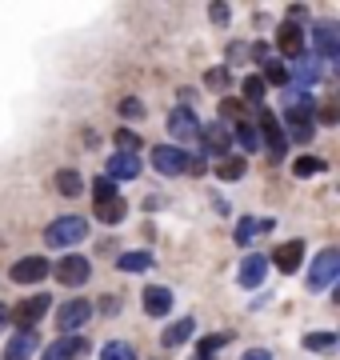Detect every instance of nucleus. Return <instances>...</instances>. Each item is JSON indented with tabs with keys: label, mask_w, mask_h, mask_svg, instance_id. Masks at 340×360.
I'll list each match as a JSON object with an SVG mask.
<instances>
[{
	"label": "nucleus",
	"mask_w": 340,
	"mask_h": 360,
	"mask_svg": "<svg viewBox=\"0 0 340 360\" xmlns=\"http://www.w3.org/2000/svg\"><path fill=\"white\" fill-rule=\"evenodd\" d=\"M292 92H296V96H292V101H288V108H285V124H288L285 136H292V141L308 144V141H313V132H316L313 96H304V89H292Z\"/></svg>",
	"instance_id": "1"
},
{
	"label": "nucleus",
	"mask_w": 340,
	"mask_h": 360,
	"mask_svg": "<svg viewBox=\"0 0 340 360\" xmlns=\"http://www.w3.org/2000/svg\"><path fill=\"white\" fill-rule=\"evenodd\" d=\"M89 236V220L84 217H60L53 220L48 229H44V245L48 248H68V245H77V240H84Z\"/></svg>",
	"instance_id": "2"
},
{
	"label": "nucleus",
	"mask_w": 340,
	"mask_h": 360,
	"mask_svg": "<svg viewBox=\"0 0 340 360\" xmlns=\"http://www.w3.org/2000/svg\"><path fill=\"white\" fill-rule=\"evenodd\" d=\"M336 276H340V252L336 248L316 252V260L308 264V292H325L328 284H336Z\"/></svg>",
	"instance_id": "3"
},
{
	"label": "nucleus",
	"mask_w": 340,
	"mask_h": 360,
	"mask_svg": "<svg viewBox=\"0 0 340 360\" xmlns=\"http://www.w3.org/2000/svg\"><path fill=\"white\" fill-rule=\"evenodd\" d=\"M48 312H53V300H48L44 292H37V296H25V300L16 304V312H8V321H16L20 333H28V328H37Z\"/></svg>",
	"instance_id": "4"
},
{
	"label": "nucleus",
	"mask_w": 340,
	"mask_h": 360,
	"mask_svg": "<svg viewBox=\"0 0 340 360\" xmlns=\"http://www.w3.org/2000/svg\"><path fill=\"white\" fill-rule=\"evenodd\" d=\"M152 168L164 172V176H181V172H188V153L181 144H157L152 148Z\"/></svg>",
	"instance_id": "5"
},
{
	"label": "nucleus",
	"mask_w": 340,
	"mask_h": 360,
	"mask_svg": "<svg viewBox=\"0 0 340 360\" xmlns=\"http://www.w3.org/2000/svg\"><path fill=\"white\" fill-rule=\"evenodd\" d=\"M92 276V264L84 257H77V252H68V257L56 260V281L68 284V288H80V284H89Z\"/></svg>",
	"instance_id": "6"
},
{
	"label": "nucleus",
	"mask_w": 340,
	"mask_h": 360,
	"mask_svg": "<svg viewBox=\"0 0 340 360\" xmlns=\"http://www.w3.org/2000/svg\"><path fill=\"white\" fill-rule=\"evenodd\" d=\"M92 316V304L84 300V296H77V300H68V304H60V312H56V324H60V333L72 336L77 328H84Z\"/></svg>",
	"instance_id": "7"
},
{
	"label": "nucleus",
	"mask_w": 340,
	"mask_h": 360,
	"mask_svg": "<svg viewBox=\"0 0 340 360\" xmlns=\"http://www.w3.org/2000/svg\"><path fill=\"white\" fill-rule=\"evenodd\" d=\"M256 136H264L268 153H273V160H285L288 136H285V129H280V120H276L273 112H264V108H261V132H256Z\"/></svg>",
	"instance_id": "8"
},
{
	"label": "nucleus",
	"mask_w": 340,
	"mask_h": 360,
	"mask_svg": "<svg viewBox=\"0 0 340 360\" xmlns=\"http://www.w3.org/2000/svg\"><path fill=\"white\" fill-rule=\"evenodd\" d=\"M48 269H53V264H48L44 257H20L13 269H8V276H13L16 284H40L44 276H48Z\"/></svg>",
	"instance_id": "9"
},
{
	"label": "nucleus",
	"mask_w": 340,
	"mask_h": 360,
	"mask_svg": "<svg viewBox=\"0 0 340 360\" xmlns=\"http://www.w3.org/2000/svg\"><path fill=\"white\" fill-rule=\"evenodd\" d=\"M169 132L176 136V141H197V132H200V120L192 116V108L188 104H181V108H172L169 112Z\"/></svg>",
	"instance_id": "10"
},
{
	"label": "nucleus",
	"mask_w": 340,
	"mask_h": 360,
	"mask_svg": "<svg viewBox=\"0 0 340 360\" xmlns=\"http://www.w3.org/2000/svg\"><path fill=\"white\" fill-rule=\"evenodd\" d=\"M313 44L325 60H336L340 56V28L332 25V20H320V25L313 28Z\"/></svg>",
	"instance_id": "11"
},
{
	"label": "nucleus",
	"mask_w": 340,
	"mask_h": 360,
	"mask_svg": "<svg viewBox=\"0 0 340 360\" xmlns=\"http://www.w3.org/2000/svg\"><path fill=\"white\" fill-rule=\"evenodd\" d=\"M200 144H204V153L209 156H228V144H233V136H228V129L224 124H200Z\"/></svg>",
	"instance_id": "12"
},
{
	"label": "nucleus",
	"mask_w": 340,
	"mask_h": 360,
	"mask_svg": "<svg viewBox=\"0 0 340 360\" xmlns=\"http://www.w3.org/2000/svg\"><path fill=\"white\" fill-rule=\"evenodd\" d=\"M276 49L285 52V56H292V60H296V56H304V28L292 25V20H288V25H280V28H276Z\"/></svg>",
	"instance_id": "13"
},
{
	"label": "nucleus",
	"mask_w": 340,
	"mask_h": 360,
	"mask_svg": "<svg viewBox=\"0 0 340 360\" xmlns=\"http://www.w3.org/2000/svg\"><path fill=\"white\" fill-rule=\"evenodd\" d=\"M89 352V340L84 336H65V340H56V345L44 348V360H80Z\"/></svg>",
	"instance_id": "14"
},
{
	"label": "nucleus",
	"mask_w": 340,
	"mask_h": 360,
	"mask_svg": "<svg viewBox=\"0 0 340 360\" xmlns=\"http://www.w3.org/2000/svg\"><path fill=\"white\" fill-rule=\"evenodd\" d=\"M132 176H140V156H132V153L108 156V180H112V184H117V180H132Z\"/></svg>",
	"instance_id": "15"
},
{
	"label": "nucleus",
	"mask_w": 340,
	"mask_h": 360,
	"mask_svg": "<svg viewBox=\"0 0 340 360\" xmlns=\"http://www.w3.org/2000/svg\"><path fill=\"white\" fill-rule=\"evenodd\" d=\"M144 312H148V316H169L172 312V292L164 284H148V288H144Z\"/></svg>",
	"instance_id": "16"
},
{
	"label": "nucleus",
	"mask_w": 340,
	"mask_h": 360,
	"mask_svg": "<svg viewBox=\"0 0 340 360\" xmlns=\"http://www.w3.org/2000/svg\"><path fill=\"white\" fill-rule=\"evenodd\" d=\"M301 260H304V240H288V245H280V248L273 252V264L285 272V276L301 269Z\"/></svg>",
	"instance_id": "17"
},
{
	"label": "nucleus",
	"mask_w": 340,
	"mask_h": 360,
	"mask_svg": "<svg viewBox=\"0 0 340 360\" xmlns=\"http://www.w3.org/2000/svg\"><path fill=\"white\" fill-rule=\"evenodd\" d=\"M40 348L37 340V328H28V333H16L13 340H8V348H4V360H32V352Z\"/></svg>",
	"instance_id": "18"
},
{
	"label": "nucleus",
	"mask_w": 340,
	"mask_h": 360,
	"mask_svg": "<svg viewBox=\"0 0 340 360\" xmlns=\"http://www.w3.org/2000/svg\"><path fill=\"white\" fill-rule=\"evenodd\" d=\"M264 272H268V260H264L261 252H252V257H244V264H240V284H244V288H261Z\"/></svg>",
	"instance_id": "19"
},
{
	"label": "nucleus",
	"mask_w": 340,
	"mask_h": 360,
	"mask_svg": "<svg viewBox=\"0 0 340 360\" xmlns=\"http://www.w3.org/2000/svg\"><path fill=\"white\" fill-rule=\"evenodd\" d=\"M273 224L276 220L273 217H249V220H240V224H236V245H249L252 236H261V232H273Z\"/></svg>",
	"instance_id": "20"
},
{
	"label": "nucleus",
	"mask_w": 340,
	"mask_h": 360,
	"mask_svg": "<svg viewBox=\"0 0 340 360\" xmlns=\"http://www.w3.org/2000/svg\"><path fill=\"white\" fill-rule=\"evenodd\" d=\"M192 328H197V321H192V316H181L176 324H169V328H164V336H160V340H164V348H176V345H184V340L192 336Z\"/></svg>",
	"instance_id": "21"
},
{
	"label": "nucleus",
	"mask_w": 340,
	"mask_h": 360,
	"mask_svg": "<svg viewBox=\"0 0 340 360\" xmlns=\"http://www.w3.org/2000/svg\"><path fill=\"white\" fill-rule=\"evenodd\" d=\"M129 217V200L117 196V200H105V205H96V220H105V224H120V220Z\"/></svg>",
	"instance_id": "22"
},
{
	"label": "nucleus",
	"mask_w": 340,
	"mask_h": 360,
	"mask_svg": "<svg viewBox=\"0 0 340 360\" xmlns=\"http://www.w3.org/2000/svg\"><path fill=\"white\" fill-rule=\"evenodd\" d=\"M117 269L120 272H144V269H152V252H144V248H136V252H120Z\"/></svg>",
	"instance_id": "23"
},
{
	"label": "nucleus",
	"mask_w": 340,
	"mask_h": 360,
	"mask_svg": "<svg viewBox=\"0 0 340 360\" xmlns=\"http://www.w3.org/2000/svg\"><path fill=\"white\" fill-rule=\"evenodd\" d=\"M56 193H60V196H80V193H84V180H80V172L60 168V172H56Z\"/></svg>",
	"instance_id": "24"
},
{
	"label": "nucleus",
	"mask_w": 340,
	"mask_h": 360,
	"mask_svg": "<svg viewBox=\"0 0 340 360\" xmlns=\"http://www.w3.org/2000/svg\"><path fill=\"white\" fill-rule=\"evenodd\" d=\"M236 144L244 148V153H256L261 148V136H256V124H249V120H236Z\"/></svg>",
	"instance_id": "25"
},
{
	"label": "nucleus",
	"mask_w": 340,
	"mask_h": 360,
	"mask_svg": "<svg viewBox=\"0 0 340 360\" xmlns=\"http://www.w3.org/2000/svg\"><path fill=\"white\" fill-rule=\"evenodd\" d=\"M296 80H301V89H304V84L313 89L316 80H320V65L308 60V56H296Z\"/></svg>",
	"instance_id": "26"
},
{
	"label": "nucleus",
	"mask_w": 340,
	"mask_h": 360,
	"mask_svg": "<svg viewBox=\"0 0 340 360\" xmlns=\"http://www.w3.org/2000/svg\"><path fill=\"white\" fill-rule=\"evenodd\" d=\"M216 176L221 180H240L244 176V156H228V160H221V165H216Z\"/></svg>",
	"instance_id": "27"
},
{
	"label": "nucleus",
	"mask_w": 340,
	"mask_h": 360,
	"mask_svg": "<svg viewBox=\"0 0 340 360\" xmlns=\"http://www.w3.org/2000/svg\"><path fill=\"white\" fill-rule=\"evenodd\" d=\"M228 340H233L228 333L204 336V340H200V352H197V360H216V348H221V345H228Z\"/></svg>",
	"instance_id": "28"
},
{
	"label": "nucleus",
	"mask_w": 340,
	"mask_h": 360,
	"mask_svg": "<svg viewBox=\"0 0 340 360\" xmlns=\"http://www.w3.org/2000/svg\"><path fill=\"white\" fill-rule=\"evenodd\" d=\"M304 348H313V352H332V348H336V333H308L304 336Z\"/></svg>",
	"instance_id": "29"
},
{
	"label": "nucleus",
	"mask_w": 340,
	"mask_h": 360,
	"mask_svg": "<svg viewBox=\"0 0 340 360\" xmlns=\"http://www.w3.org/2000/svg\"><path fill=\"white\" fill-rule=\"evenodd\" d=\"M264 92H268V84L261 77H244V104H261Z\"/></svg>",
	"instance_id": "30"
},
{
	"label": "nucleus",
	"mask_w": 340,
	"mask_h": 360,
	"mask_svg": "<svg viewBox=\"0 0 340 360\" xmlns=\"http://www.w3.org/2000/svg\"><path fill=\"white\" fill-rule=\"evenodd\" d=\"M92 196H96V205H105V200H117V184L108 176H100V180H92Z\"/></svg>",
	"instance_id": "31"
},
{
	"label": "nucleus",
	"mask_w": 340,
	"mask_h": 360,
	"mask_svg": "<svg viewBox=\"0 0 340 360\" xmlns=\"http://www.w3.org/2000/svg\"><path fill=\"white\" fill-rule=\"evenodd\" d=\"M264 84H288V68L280 60H264Z\"/></svg>",
	"instance_id": "32"
},
{
	"label": "nucleus",
	"mask_w": 340,
	"mask_h": 360,
	"mask_svg": "<svg viewBox=\"0 0 340 360\" xmlns=\"http://www.w3.org/2000/svg\"><path fill=\"white\" fill-rule=\"evenodd\" d=\"M292 172H296V176H316V172H325V160H320V156H301V160L292 165Z\"/></svg>",
	"instance_id": "33"
},
{
	"label": "nucleus",
	"mask_w": 340,
	"mask_h": 360,
	"mask_svg": "<svg viewBox=\"0 0 340 360\" xmlns=\"http://www.w3.org/2000/svg\"><path fill=\"white\" fill-rule=\"evenodd\" d=\"M105 360H136V352H132L124 340H108V345H105Z\"/></svg>",
	"instance_id": "34"
},
{
	"label": "nucleus",
	"mask_w": 340,
	"mask_h": 360,
	"mask_svg": "<svg viewBox=\"0 0 340 360\" xmlns=\"http://www.w3.org/2000/svg\"><path fill=\"white\" fill-rule=\"evenodd\" d=\"M117 144H120V153H132L136 156V148H140V136L132 129H117Z\"/></svg>",
	"instance_id": "35"
},
{
	"label": "nucleus",
	"mask_w": 340,
	"mask_h": 360,
	"mask_svg": "<svg viewBox=\"0 0 340 360\" xmlns=\"http://www.w3.org/2000/svg\"><path fill=\"white\" fill-rule=\"evenodd\" d=\"M221 112H224V116H240V120H244V101H236V96H224V101H221Z\"/></svg>",
	"instance_id": "36"
},
{
	"label": "nucleus",
	"mask_w": 340,
	"mask_h": 360,
	"mask_svg": "<svg viewBox=\"0 0 340 360\" xmlns=\"http://www.w3.org/2000/svg\"><path fill=\"white\" fill-rule=\"evenodd\" d=\"M204 84H209V89H224V84H228V72H224V68H209V72H204Z\"/></svg>",
	"instance_id": "37"
},
{
	"label": "nucleus",
	"mask_w": 340,
	"mask_h": 360,
	"mask_svg": "<svg viewBox=\"0 0 340 360\" xmlns=\"http://www.w3.org/2000/svg\"><path fill=\"white\" fill-rule=\"evenodd\" d=\"M209 16L216 20V25H224V20H228V4H212V8H209Z\"/></svg>",
	"instance_id": "38"
},
{
	"label": "nucleus",
	"mask_w": 340,
	"mask_h": 360,
	"mask_svg": "<svg viewBox=\"0 0 340 360\" xmlns=\"http://www.w3.org/2000/svg\"><path fill=\"white\" fill-rule=\"evenodd\" d=\"M240 360H273V352H268V348H249Z\"/></svg>",
	"instance_id": "39"
},
{
	"label": "nucleus",
	"mask_w": 340,
	"mask_h": 360,
	"mask_svg": "<svg viewBox=\"0 0 340 360\" xmlns=\"http://www.w3.org/2000/svg\"><path fill=\"white\" fill-rule=\"evenodd\" d=\"M120 112L124 116H140V101H124L120 104Z\"/></svg>",
	"instance_id": "40"
},
{
	"label": "nucleus",
	"mask_w": 340,
	"mask_h": 360,
	"mask_svg": "<svg viewBox=\"0 0 340 360\" xmlns=\"http://www.w3.org/2000/svg\"><path fill=\"white\" fill-rule=\"evenodd\" d=\"M4 324H8V309H4V304H0V328H4Z\"/></svg>",
	"instance_id": "41"
}]
</instances>
